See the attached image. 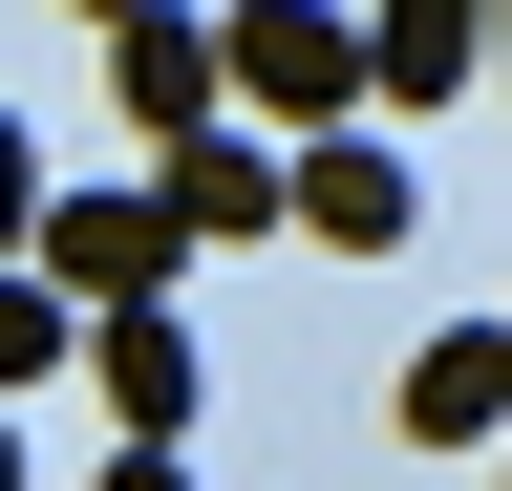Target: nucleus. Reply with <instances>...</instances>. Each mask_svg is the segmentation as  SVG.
<instances>
[{
	"label": "nucleus",
	"mask_w": 512,
	"mask_h": 491,
	"mask_svg": "<svg viewBox=\"0 0 512 491\" xmlns=\"http://www.w3.org/2000/svg\"><path fill=\"white\" fill-rule=\"evenodd\" d=\"M214 107H256V129H342V107H363V22H342V0H235V22H214Z\"/></svg>",
	"instance_id": "f257e3e1"
},
{
	"label": "nucleus",
	"mask_w": 512,
	"mask_h": 491,
	"mask_svg": "<svg viewBox=\"0 0 512 491\" xmlns=\"http://www.w3.org/2000/svg\"><path fill=\"white\" fill-rule=\"evenodd\" d=\"M171 193H43V235H22V278L64 299V321H128V299H171Z\"/></svg>",
	"instance_id": "f03ea898"
},
{
	"label": "nucleus",
	"mask_w": 512,
	"mask_h": 491,
	"mask_svg": "<svg viewBox=\"0 0 512 491\" xmlns=\"http://www.w3.org/2000/svg\"><path fill=\"white\" fill-rule=\"evenodd\" d=\"M278 214L320 235V257H406V150H384V129H320V150H278Z\"/></svg>",
	"instance_id": "7ed1b4c3"
},
{
	"label": "nucleus",
	"mask_w": 512,
	"mask_h": 491,
	"mask_svg": "<svg viewBox=\"0 0 512 491\" xmlns=\"http://www.w3.org/2000/svg\"><path fill=\"white\" fill-rule=\"evenodd\" d=\"M86 363H107L128 449H192V385H214V363H192V321H171V299H128V321H86Z\"/></svg>",
	"instance_id": "20e7f679"
},
{
	"label": "nucleus",
	"mask_w": 512,
	"mask_h": 491,
	"mask_svg": "<svg viewBox=\"0 0 512 491\" xmlns=\"http://www.w3.org/2000/svg\"><path fill=\"white\" fill-rule=\"evenodd\" d=\"M491 427H512V321L406 342V449H491Z\"/></svg>",
	"instance_id": "39448f33"
},
{
	"label": "nucleus",
	"mask_w": 512,
	"mask_h": 491,
	"mask_svg": "<svg viewBox=\"0 0 512 491\" xmlns=\"http://www.w3.org/2000/svg\"><path fill=\"white\" fill-rule=\"evenodd\" d=\"M107 86H128V129H150V150L235 129V107H214V22H107Z\"/></svg>",
	"instance_id": "423d86ee"
},
{
	"label": "nucleus",
	"mask_w": 512,
	"mask_h": 491,
	"mask_svg": "<svg viewBox=\"0 0 512 491\" xmlns=\"http://www.w3.org/2000/svg\"><path fill=\"white\" fill-rule=\"evenodd\" d=\"M470 43H491V0H363V86H384V107H448Z\"/></svg>",
	"instance_id": "0eeeda50"
},
{
	"label": "nucleus",
	"mask_w": 512,
	"mask_h": 491,
	"mask_svg": "<svg viewBox=\"0 0 512 491\" xmlns=\"http://www.w3.org/2000/svg\"><path fill=\"white\" fill-rule=\"evenodd\" d=\"M150 193H171V235H256V214H278V150H256V129H192V150H150Z\"/></svg>",
	"instance_id": "6e6552de"
},
{
	"label": "nucleus",
	"mask_w": 512,
	"mask_h": 491,
	"mask_svg": "<svg viewBox=\"0 0 512 491\" xmlns=\"http://www.w3.org/2000/svg\"><path fill=\"white\" fill-rule=\"evenodd\" d=\"M43 363H86V321H64V299H43V278H0V406H22V385H43Z\"/></svg>",
	"instance_id": "1a4fd4ad"
},
{
	"label": "nucleus",
	"mask_w": 512,
	"mask_h": 491,
	"mask_svg": "<svg viewBox=\"0 0 512 491\" xmlns=\"http://www.w3.org/2000/svg\"><path fill=\"white\" fill-rule=\"evenodd\" d=\"M22 235H43V129L0 107V278H22Z\"/></svg>",
	"instance_id": "9d476101"
},
{
	"label": "nucleus",
	"mask_w": 512,
	"mask_h": 491,
	"mask_svg": "<svg viewBox=\"0 0 512 491\" xmlns=\"http://www.w3.org/2000/svg\"><path fill=\"white\" fill-rule=\"evenodd\" d=\"M107 491H192V449H107Z\"/></svg>",
	"instance_id": "9b49d317"
},
{
	"label": "nucleus",
	"mask_w": 512,
	"mask_h": 491,
	"mask_svg": "<svg viewBox=\"0 0 512 491\" xmlns=\"http://www.w3.org/2000/svg\"><path fill=\"white\" fill-rule=\"evenodd\" d=\"M0 491H22V406H0Z\"/></svg>",
	"instance_id": "f8f14e48"
},
{
	"label": "nucleus",
	"mask_w": 512,
	"mask_h": 491,
	"mask_svg": "<svg viewBox=\"0 0 512 491\" xmlns=\"http://www.w3.org/2000/svg\"><path fill=\"white\" fill-rule=\"evenodd\" d=\"M86 22H150V0H86Z\"/></svg>",
	"instance_id": "ddd939ff"
}]
</instances>
